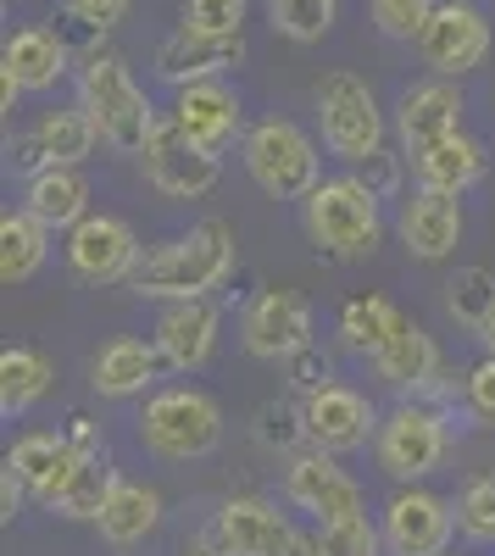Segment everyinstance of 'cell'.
Masks as SVG:
<instances>
[{"label":"cell","instance_id":"1","mask_svg":"<svg viewBox=\"0 0 495 556\" xmlns=\"http://www.w3.org/2000/svg\"><path fill=\"white\" fill-rule=\"evenodd\" d=\"M229 273H234V228L223 217H201L195 228L145 251L128 285L134 295H151V301H206L212 290L229 285Z\"/></svg>","mask_w":495,"mask_h":556},{"label":"cell","instance_id":"2","mask_svg":"<svg viewBox=\"0 0 495 556\" xmlns=\"http://www.w3.org/2000/svg\"><path fill=\"white\" fill-rule=\"evenodd\" d=\"M78 106L96 123L101 146H112L117 156H145L151 134L162 128L156 106L145 101V89L134 84L128 62L117 51H89L78 67Z\"/></svg>","mask_w":495,"mask_h":556},{"label":"cell","instance_id":"3","mask_svg":"<svg viewBox=\"0 0 495 556\" xmlns=\"http://www.w3.org/2000/svg\"><path fill=\"white\" fill-rule=\"evenodd\" d=\"M301 223H306V240L318 245L323 256H334V262H363V256H373L379 240H384L379 195H373L356 173L323 178L318 190L301 201Z\"/></svg>","mask_w":495,"mask_h":556},{"label":"cell","instance_id":"4","mask_svg":"<svg viewBox=\"0 0 495 556\" xmlns=\"http://www.w3.org/2000/svg\"><path fill=\"white\" fill-rule=\"evenodd\" d=\"M140 440L156 462H201L223 445V406L195 384L156 390L140 412Z\"/></svg>","mask_w":495,"mask_h":556},{"label":"cell","instance_id":"5","mask_svg":"<svg viewBox=\"0 0 495 556\" xmlns=\"http://www.w3.org/2000/svg\"><path fill=\"white\" fill-rule=\"evenodd\" d=\"M245 173L256 178V190H267L274 201H306L323 184V162L312 134L295 128L290 117H267L256 128H245Z\"/></svg>","mask_w":495,"mask_h":556},{"label":"cell","instance_id":"6","mask_svg":"<svg viewBox=\"0 0 495 556\" xmlns=\"http://www.w3.org/2000/svg\"><path fill=\"white\" fill-rule=\"evenodd\" d=\"M312 101H318V128H323L329 156L356 167V162L384 151V112L373 101V89L356 73H329L318 89H312Z\"/></svg>","mask_w":495,"mask_h":556},{"label":"cell","instance_id":"7","mask_svg":"<svg viewBox=\"0 0 495 556\" xmlns=\"http://www.w3.org/2000/svg\"><path fill=\"white\" fill-rule=\"evenodd\" d=\"M445 451H452V429H445V412L429 406V401H401L395 412L379 417V440H373V456L379 468L401 484H418L429 479Z\"/></svg>","mask_w":495,"mask_h":556},{"label":"cell","instance_id":"8","mask_svg":"<svg viewBox=\"0 0 495 556\" xmlns=\"http://www.w3.org/2000/svg\"><path fill=\"white\" fill-rule=\"evenodd\" d=\"M212 540L223 556H312V540L295 534V523L262 495H234L217 506Z\"/></svg>","mask_w":495,"mask_h":556},{"label":"cell","instance_id":"9","mask_svg":"<svg viewBox=\"0 0 495 556\" xmlns=\"http://www.w3.org/2000/svg\"><path fill=\"white\" fill-rule=\"evenodd\" d=\"M384 551L390 556H445L457 534V501H445L423 484H407L384 501Z\"/></svg>","mask_w":495,"mask_h":556},{"label":"cell","instance_id":"10","mask_svg":"<svg viewBox=\"0 0 495 556\" xmlns=\"http://www.w3.org/2000/svg\"><path fill=\"white\" fill-rule=\"evenodd\" d=\"M140 262H145L140 235L112 212H89L84 223L67 228V267L84 285H128Z\"/></svg>","mask_w":495,"mask_h":556},{"label":"cell","instance_id":"11","mask_svg":"<svg viewBox=\"0 0 495 556\" xmlns=\"http://www.w3.org/2000/svg\"><path fill=\"white\" fill-rule=\"evenodd\" d=\"M140 167H145V178H151V190L167 195V201H201V195L217 190V178H223V162H217L212 151H201L173 117L151 134Z\"/></svg>","mask_w":495,"mask_h":556},{"label":"cell","instance_id":"12","mask_svg":"<svg viewBox=\"0 0 495 556\" xmlns=\"http://www.w3.org/2000/svg\"><path fill=\"white\" fill-rule=\"evenodd\" d=\"M284 495L301 506V513L318 518V523H345V518H363L368 513V506H363V484L340 468V456L312 451V445L301 456H290Z\"/></svg>","mask_w":495,"mask_h":556},{"label":"cell","instance_id":"13","mask_svg":"<svg viewBox=\"0 0 495 556\" xmlns=\"http://www.w3.org/2000/svg\"><path fill=\"white\" fill-rule=\"evenodd\" d=\"M306 440L312 451H329V456L368 451L379 440V412L363 390L323 384L318 395H306Z\"/></svg>","mask_w":495,"mask_h":556},{"label":"cell","instance_id":"14","mask_svg":"<svg viewBox=\"0 0 495 556\" xmlns=\"http://www.w3.org/2000/svg\"><path fill=\"white\" fill-rule=\"evenodd\" d=\"M418 51L440 78H462L490 56V17L468 0H440L429 28L418 34Z\"/></svg>","mask_w":495,"mask_h":556},{"label":"cell","instance_id":"15","mask_svg":"<svg viewBox=\"0 0 495 556\" xmlns=\"http://www.w3.org/2000/svg\"><path fill=\"white\" fill-rule=\"evenodd\" d=\"M240 340H245V351L256 362H290L295 351H306L312 345V306H306V295H295V290H262L245 306Z\"/></svg>","mask_w":495,"mask_h":556},{"label":"cell","instance_id":"16","mask_svg":"<svg viewBox=\"0 0 495 556\" xmlns=\"http://www.w3.org/2000/svg\"><path fill=\"white\" fill-rule=\"evenodd\" d=\"M395 134H401V146H407V156H423L440 139L462 134V89L452 78L412 84L395 106Z\"/></svg>","mask_w":495,"mask_h":556},{"label":"cell","instance_id":"17","mask_svg":"<svg viewBox=\"0 0 495 556\" xmlns=\"http://www.w3.org/2000/svg\"><path fill=\"white\" fill-rule=\"evenodd\" d=\"M96 146H101V134H96V123H89L84 106L51 112V117H39L34 134H23L17 146H12V167H17L23 178H34V173H45V167H78Z\"/></svg>","mask_w":495,"mask_h":556},{"label":"cell","instance_id":"18","mask_svg":"<svg viewBox=\"0 0 495 556\" xmlns=\"http://www.w3.org/2000/svg\"><path fill=\"white\" fill-rule=\"evenodd\" d=\"M245 62V34H201V28H178L156 45V78L190 89V84H206L217 73H229Z\"/></svg>","mask_w":495,"mask_h":556},{"label":"cell","instance_id":"19","mask_svg":"<svg viewBox=\"0 0 495 556\" xmlns=\"http://www.w3.org/2000/svg\"><path fill=\"white\" fill-rule=\"evenodd\" d=\"M217 329H223V312L212 301H167L151 340L173 374H201L217 351Z\"/></svg>","mask_w":495,"mask_h":556},{"label":"cell","instance_id":"20","mask_svg":"<svg viewBox=\"0 0 495 556\" xmlns=\"http://www.w3.org/2000/svg\"><path fill=\"white\" fill-rule=\"evenodd\" d=\"M373 374H379L401 401H418V395L445 374V362H440V345H434V334L423 329V323L401 317L395 334L384 340V351L373 356Z\"/></svg>","mask_w":495,"mask_h":556},{"label":"cell","instance_id":"21","mask_svg":"<svg viewBox=\"0 0 495 556\" xmlns=\"http://www.w3.org/2000/svg\"><path fill=\"white\" fill-rule=\"evenodd\" d=\"M162 367L167 362H162L156 340L117 334L96 351V362H89V384H96V395H106V401H134L162 379Z\"/></svg>","mask_w":495,"mask_h":556},{"label":"cell","instance_id":"22","mask_svg":"<svg viewBox=\"0 0 495 556\" xmlns=\"http://www.w3.org/2000/svg\"><path fill=\"white\" fill-rule=\"evenodd\" d=\"M173 123L185 128L201 151H212V156H223L240 139V96L229 84H217V78H206V84H190V89H178V106H173Z\"/></svg>","mask_w":495,"mask_h":556},{"label":"cell","instance_id":"23","mask_svg":"<svg viewBox=\"0 0 495 556\" xmlns=\"http://www.w3.org/2000/svg\"><path fill=\"white\" fill-rule=\"evenodd\" d=\"M401 245H407L418 262H445L462 240V206L457 195H434V190H418L407 206H401Z\"/></svg>","mask_w":495,"mask_h":556},{"label":"cell","instance_id":"24","mask_svg":"<svg viewBox=\"0 0 495 556\" xmlns=\"http://www.w3.org/2000/svg\"><path fill=\"white\" fill-rule=\"evenodd\" d=\"M7 468L28 484V495L45 506L56 490H62V479L78 468V451L62 440V434H23L12 451H7Z\"/></svg>","mask_w":495,"mask_h":556},{"label":"cell","instance_id":"25","mask_svg":"<svg viewBox=\"0 0 495 556\" xmlns=\"http://www.w3.org/2000/svg\"><path fill=\"white\" fill-rule=\"evenodd\" d=\"M23 212H34L45 228H73L89 217V178L78 167H45L28 178Z\"/></svg>","mask_w":495,"mask_h":556},{"label":"cell","instance_id":"26","mask_svg":"<svg viewBox=\"0 0 495 556\" xmlns=\"http://www.w3.org/2000/svg\"><path fill=\"white\" fill-rule=\"evenodd\" d=\"M0 67H7L23 89H51L67 73V39L56 28H17L0 51Z\"/></svg>","mask_w":495,"mask_h":556},{"label":"cell","instance_id":"27","mask_svg":"<svg viewBox=\"0 0 495 556\" xmlns=\"http://www.w3.org/2000/svg\"><path fill=\"white\" fill-rule=\"evenodd\" d=\"M484 178V146L473 134H452V139H440L434 151L418 156V184L434 195H468L473 184Z\"/></svg>","mask_w":495,"mask_h":556},{"label":"cell","instance_id":"28","mask_svg":"<svg viewBox=\"0 0 495 556\" xmlns=\"http://www.w3.org/2000/svg\"><path fill=\"white\" fill-rule=\"evenodd\" d=\"M51 384H56V367H51L45 351H34V345H7L0 351V412L7 417L34 412L45 395H51Z\"/></svg>","mask_w":495,"mask_h":556},{"label":"cell","instance_id":"29","mask_svg":"<svg viewBox=\"0 0 495 556\" xmlns=\"http://www.w3.org/2000/svg\"><path fill=\"white\" fill-rule=\"evenodd\" d=\"M162 523V495L151 484H134V479H117L112 501H106V513H101V540L128 551V545H140L151 529Z\"/></svg>","mask_w":495,"mask_h":556},{"label":"cell","instance_id":"30","mask_svg":"<svg viewBox=\"0 0 495 556\" xmlns=\"http://www.w3.org/2000/svg\"><path fill=\"white\" fill-rule=\"evenodd\" d=\"M112 490H117V473L106 468V456H78V468L62 479V490L45 506H51L56 518H73V523H101Z\"/></svg>","mask_w":495,"mask_h":556},{"label":"cell","instance_id":"31","mask_svg":"<svg viewBox=\"0 0 495 556\" xmlns=\"http://www.w3.org/2000/svg\"><path fill=\"white\" fill-rule=\"evenodd\" d=\"M51 256V228H45L34 212H7L0 217V278L12 285H28V278L45 267Z\"/></svg>","mask_w":495,"mask_h":556},{"label":"cell","instance_id":"32","mask_svg":"<svg viewBox=\"0 0 495 556\" xmlns=\"http://www.w3.org/2000/svg\"><path fill=\"white\" fill-rule=\"evenodd\" d=\"M395 323H401V312L384 301V295H351L345 306H340V340H345V351H356V356H379L384 351V340L395 334Z\"/></svg>","mask_w":495,"mask_h":556},{"label":"cell","instance_id":"33","mask_svg":"<svg viewBox=\"0 0 495 556\" xmlns=\"http://www.w3.org/2000/svg\"><path fill=\"white\" fill-rule=\"evenodd\" d=\"M445 312H452L462 329H484V323L495 317V273L490 267H457L452 278H445Z\"/></svg>","mask_w":495,"mask_h":556},{"label":"cell","instance_id":"34","mask_svg":"<svg viewBox=\"0 0 495 556\" xmlns=\"http://www.w3.org/2000/svg\"><path fill=\"white\" fill-rule=\"evenodd\" d=\"M334 12H340V0H267L274 28L295 45H318L334 28Z\"/></svg>","mask_w":495,"mask_h":556},{"label":"cell","instance_id":"35","mask_svg":"<svg viewBox=\"0 0 495 556\" xmlns=\"http://www.w3.org/2000/svg\"><path fill=\"white\" fill-rule=\"evenodd\" d=\"M312 556H384V529L363 513L345 523H318L312 534Z\"/></svg>","mask_w":495,"mask_h":556},{"label":"cell","instance_id":"36","mask_svg":"<svg viewBox=\"0 0 495 556\" xmlns=\"http://www.w3.org/2000/svg\"><path fill=\"white\" fill-rule=\"evenodd\" d=\"M457 534L468 545H495V473H479L457 495Z\"/></svg>","mask_w":495,"mask_h":556},{"label":"cell","instance_id":"37","mask_svg":"<svg viewBox=\"0 0 495 556\" xmlns=\"http://www.w3.org/2000/svg\"><path fill=\"white\" fill-rule=\"evenodd\" d=\"M256 440H262L267 451L301 456V445H312V440H306V401H301V406H284V401L256 406Z\"/></svg>","mask_w":495,"mask_h":556},{"label":"cell","instance_id":"38","mask_svg":"<svg viewBox=\"0 0 495 556\" xmlns=\"http://www.w3.org/2000/svg\"><path fill=\"white\" fill-rule=\"evenodd\" d=\"M368 7H373L379 34H390V39H412V45H418V34L429 28V17H434L440 0H368Z\"/></svg>","mask_w":495,"mask_h":556},{"label":"cell","instance_id":"39","mask_svg":"<svg viewBox=\"0 0 495 556\" xmlns=\"http://www.w3.org/2000/svg\"><path fill=\"white\" fill-rule=\"evenodd\" d=\"M185 28L229 39V34L245 28V0H190V7H185Z\"/></svg>","mask_w":495,"mask_h":556},{"label":"cell","instance_id":"40","mask_svg":"<svg viewBox=\"0 0 495 556\" xmlns=\"http://www.w3.org/2000/svg\"><path fill=\"white\" fill-rule=\"evenodd\" d=\"M462 406L473 412V424L495 429V356L473 362L468 374H462Z\"/></svg>","mask_w":495,"mask_h":556},{"label":"cell","instance_id":"41","mask_svg":"<svg viewBox=\"0 0 495 556\" xmlns=\"http://www.w3.org/2000/svg\"><path fill=\"white\" fill-rule=\"evenodd\" d=\"M290 384H295L301 395H318L323 384H334V374H329V356H323L318 345L295 351V356H290Z\"/></svg>","mask_w":495,"mask_h":556},{"label":"cell","instance_id":"42","mask_svg":"<svg viewBox=\"0 0 495 556\" xmlns=\"http://www.w3.org/2000/svg\"><path fill=\"white\" fill-rule=\"evenodd\" d=\"M356 178H363L368 184V190L379 195V201H390L395 190H401V156L384 146L379 156H368V162H356Z\"/></svg>","mask_w":495,"mask_h":556},{"label":"cell","instance_id":"43","mask_svg":"<svg viewBox=\"0 0 495 556\" xmlns=\"http://www.w3.org/2000/svg\"><path fill=\"white\" fill-rule=\"evenodd\" d=\"M62 440H67L78 456H106V434H101V424H96V417H84V412H73L67 424H62Z\"/></svg>","mask_w":495,"mask_h":556},{"label":"cell","instance_id":"44","mask_svg":"<svg viewBox=\"0 0 495 556\" xmlns=\"http://www.w3.org/2000/svg\"><path fill=\"white\" fill-rule=\"evenodd\" d=\"M67 12L73 17H84L89 28H112V23H123V12H128V0H67Z\"/></svg>","mask_w":495,"mask_h":556},{"label":"cell","instance_id":"45","mask_svg":"<svg viewBox=\"0 0 495 556\" xmlns=\"http://www.w3.org/2000/svg\"><path fill=\"white\" fill-rule=\"evenodd\" d=\"M23 501H28V484L12 468H0V523H12L23 513Z\"/></svg>","mask_w":495,"mask_h":556},{"label":"cell","instance_id":"46","mask_svg":"<svg viewBox=\"0 0 495 556\" xmlns=\"http://www.w3.org/2000/svg\"><path fill=\"white\" fill-rule=\"evenodd\" d=\"M17 101H23V84L0 67V112H17Z\"/></svg>","mask_w":495,"mask_h":556},{"label":"cell","instance_id":"47","mask_svg":"<svg viewBox=\"0 0 495 556\" xmlns=\"http://www.w3.org/2000/svg\"><path fill=\"white\" fill-rule=\"evenodd\" d=\"M178 556H223V551H217V540L206 534V540H190V545H178Z\"/></svg>","mask_w":495,"mask_h":556},{"label":"cell","instance_id":"48","mask_svg":"<svg viewBox=\"0 0 495 556\" xmlns=\"http://www.w3.org/2000/svg\"><path fill=\"white\" fill-rule=\"evenodd\" d=\"M479 345H484V356H495V317H490L484 329H479Z\"/></svg>","mask_w":495,"mask_h":556}]
</instances>
